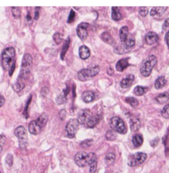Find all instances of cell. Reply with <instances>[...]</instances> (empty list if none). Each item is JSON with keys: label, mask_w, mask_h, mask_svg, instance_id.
Wrapping results in <instances>:
<instances>
[{"label": "cell", "mask_w": 169, "mask_h": 173, "mask_svg": "<svg viewBox=\"0 0 169 173\" xmlns=\"http://www.w3.org/2000/svg\"><path fill=\"white\" fill-rule=\"evenodd\" d=\"M135 44V40L134 37L131 34H129L128 37L126 39V40H125L124 43H122V45L126 49H128V50H131V48L134 46Z\"/></svg>", "instance_id": "obj_20"}, {"label": "cell", "mask_w": 169, "mask_h": 173, "mask_svg": "<svg viewBox=\"0 0 169 173\" xmlns=\"http://www.w3.org/2000/svg\"><path fill=\"white\" fill-rule=\"evenodd\" d=\"M129 58H124L119 60L116 65V68L119 72H122L129 66Z\"/></svg>", "instance_id": "obj_17"}, {"label": "cell", "mask_w": 169, "mask_h": 173, "mask_svg": "<svg viewBox=\"0 0 169 173\" xmlns=\"http://www.w3.org/2000/svg\"><path fill=\"white\" fill-rule=\"evenodd\" d=\"M109 125L114 131L119 134H124L127 132V128L124 122L118 117H114L111 118L109 122Z\"/></svg>", "instance_id": "obj_7"}, {"label": "cell", "mask_w": 169, "mask_h": 173, "mask_svg": "<svg viewBox=\"0 0 169 173\" xmlns=\"http://www.w3.org/2000/svg\"><path fill=\"white\" fill-rule=\"evenodd\" d=\"M100 120H101V116L98 115V114L92 115L91 118L89 119L87 123L86 124L85 126H87V128H93L95 126L97 125Z\"/></svg>", "instance_id": "obj_18"}, {"label": "cell", "mask_w": 169, "mask_h": 173, "mask_svg": "<svg viewBox=\"0 0 169 173\" xmlns=\"http://www.w3.org/2000/svg\"><path fill=\"white\" fill-rule=\"evenodd\" d=\"M32 65V57L31 55L29 53H26L24 56H23L21 67V71H20L18 79L16 82L25 84V81L26 80V78H28L30 73H31Z\"/></svg>", "instance_id": "obj_2"}, {"label": "cell", "mask_w": 169, "mask_h": 173, "mask_svg": "<svg viewBox=\"0 0 169 173\" xmlns=\"http://www.w3.org/2000/svg\"><path fill=\"white\" fill-rule=\"evenodd\" d=\"M120 34V39L122 44L124 43V42L126 40V39L128 38L129 35V30L126 26H124V27L120 28V34Z\"/></svg>", "instance_id": "obj_23"}, {"label": "cell", "mask_w": 169, "mask_h": 173, "mask_svg": "<svg viewBox=\"0 0 169 173\" xmlns=\"http://www.w3.org/2000/svg\"><path fill=\"white\" fill-rule=\"evenodd\" d=\"M149 13L148 8L146 7H141L140 8V14L141 17H146Z\"/></svg>", "instance_id": "obj_37"}, {"label": "cell", "mask_w": 169, "mask_h": 173, "mask_svg": "<svg viewBox=\"0 0 169 173\" xmlns=\"http://www.w3.org/2000/svg\"><path fill=\"white\" fill-rule=\"evenodd\" d=\"M157 59L156 56H155L153 55H149L141 65L140 68L141 74L145 77L149 76L153 67L157 64Z\"/></svg>", "instance_id": "obj_6"}, {"label": "cell", "mask_w": 169, "mask_h": 173, "mask_svg": "<svg viewBox=\"0 0 169 173\" xmlns=\"http://www.w3.org/2000/svg\"><path fill=\"white\" fill-rule=\"evenodd\" d=\"M39 17V12H38V10H36L35 11V20H37V19H38Z\"/></svg>", "instance_id": "obj_49"}, {"label": "cell", "mask_w": 169, "mask_h": 173, "mask_svg": "<svg viewBox=\"0 0 169 173\" xmlns=\"http://www.w3.org/2000/svg\"><path fill=\"white\" fill-rule=\"evenodd\" d=\"M56 102L58 104H62V103H64L66 102V99H65V96H59L57 100H56Z\"/></svg>", "instance_id": "obj_43"}, {"label": "cell", "mask_w": 169, "mask_h": 173, "mask_svg": "<svg viewBox=\"0 0 169 173\" xmlns=\"http://www.w3.org/2000/svg\"><path fill=\"white\" fill-rule=\"evenodd\" d=\"M162 116H163L164 119H169V104L166 105L161 111Z\"/></svg>", "instance_id": "obj_33"}, {"label": "cell", "mask_w": 169, "mask_h": 173, "mask_svg": "<svg viewBox=\"0 0 169 173\" xmlns=\"http://www.w3.org/2000/svg\"><path fill=\"white\" fill-rule=\"evenodd\" d=\"M106 138L108 140H110V141H113L116 138V135L115 131L113 130H108L106 134Z\"/></svg>", "instance_id": "obj_32"}, {"label": "cell", "mask_w": 169, "mask_h": 173, "mask_svg": "<svg viewBox=\"0 0 169 173\" xmlns=\"http://www.w3.org/2000/svg\"><path fill=\"white\" fill-rule=\"evenodd\" d=\"M79 55L81 59L85 60L90 57L91 52L90 50H89V49L87 46H85V45H82V46L79 48Z\"/></svg>", "instance_id": "obj_19"}, {"label": "cell", "mask_w": 169, "mask_h": 173, "mask_svg": "<svg viewBox=\"0 0 169 173\" xmlns=\"http://www.w3.org/2000/svg\"><path fill=\"white\" fill-rule=\"evenodd\" d=\"M130 124L131 130L133 132L137 131L141 127V122L140 119H138L135 117H131L130 119Z\"/></svg>", "instance_id": "obj_16"}, {"label": "cell", "mask_w": 169, "mask_h": 173, "mask_svg": "<svg viewBox=\"0 0 169 173\" xmlns=\"http://www.w3.org/2000/svg\"><path fill=\"white\" fill-rule=\"evenodd\" d=\"M143 142V137L141 134H136L133 136L132 138V143L135 147H140L142 145V143Z\"/></svg>", "instance_id": "obj_25"}, {"label": "cell", "mask_w": 169, "mask_h": 173, "mask_svg": "<svg viewBox=\"0 0 169 173\" xmlns=\"http://www.w3.org/2000/svg\"><path fill=\"white\" fill-rule=\"evenodd\" d=\"M158 35L154 32H149L145 36V42L148 45H153L158 41Z\"/></svg>", "instance_id": "obj_14"}, {"label": "cell", "mask_w": 169, "mask_h": 173, "mask_svg": "<svg viewBox=\"0 0 169 173\" xmlns=\"http://www.w3.org/2000/svg\"><path fill=\"white\" fill-rule=\"evenodd\" d=\"M92 115L93 114L91 111V110L83 109L79 113L77 120L80 125L85 126Z\"/></svg>", "instance_id": "obj_11"}, {"label": "cell", "mask_w": 169, "mask_h": 173, "mask_svg": "<svg viewBox=\"0 0 169 173\" xmlns=\"http://www.w3.org/2000/svg\"><path fill=\"white\" fill-rule=\"evenodd\" d=\"M92 143V140H86L81 143V146L84 148H89V147H90L91 146Z\"/></svg>", "instance_id": "obj_38"}, {"label": "cell", "mask_w": 169, "mask_h": 173, "mask_svg": "<svg viewBox=\"0 0 169 173\" xmlns=\"http://www.w3.org/2000/svg\"><path fill=\"white\" fill-rule=\"evenodd\" d=\"M166 84L167 80L165 79V78L164 76H160L155 80V86L157 89H161L162 88H163Z\"/></svg>", "instance_id": "obj_26"}, {"label": "cell", "mask_w": 169, "mask_h": 173, "mask_svg": "<svg viewBox=\"0 0 169 173\" xmlns=\"http://www.w3.org/2000/svg\"><path fill=\"white\" fill-rule=\"evenodd\" d=\"M125 102H127L128 104H130V105L133 107H135L138 105V101L134 98V97H127V98H125Z\"/></svg>", "instance_id": "obj_31"}, {"label": "cell", "mask_w": 169, "mask_h": 173, "mask_svg": "<svg viewBox=\"0 0 169 173\" xmlns=\"http://www.w3.org/2000/svg\"><path fill=\"white\" fill-rule=\"evenodd\" d=\"M95 93L91 91H85L82 94V99L85 103H90L95 99Z\"/></svg>", "instance_id": "obj_21"}, {"label": "cell", "mask_w": 169, "mask_h": 173, "mask_svg": "<svg viewBox=\"0 0 169 173\" xmlns=\"http://www.w3.org/2000/svg\"><path fill=\"white\" fill-rule=\"evenodd\" d=\"M145 92H146V88L142 87L140 86H138L137 87H135V88L134 89L135 94L138 96H143Z\"/></svg>", "instance_id": "obj_30"}, {"label": "cell", "mask_w": 169, "mask_h": 173, "mask_svg": "<svg viewBox=\"0 0 169 173\" xmlns=\"http://www.w3.org/2000/svg\"><path fill=\"white\" fill-rule=\"evenodd\" d=\"M59 117L62 120H64L66 117V112L64 109H62L60 112H59Z\"/></svg>", "instance_id": "obj_44"}, {"label": "cell", "mask_w": 169, "mask_h": 173, "mask_svg": "<svg viewBox=\"0 0 169 173\" xmlns=\"http://www.w3.org/2000/svg\"><path fill=\"white\" fill-rule=\"evenodd\" d=\"M158 138H156V139H155L154 140H153L151 142V145L152 147H155L157 145V143H158Z\"/></svg>", "instance_id": "obj_46"}, {"label": "cell", "mask_w": 169, "mask_h": 173, "mask_svg": "<svg viewBox=\"0 0 169 173\" xmlns=\"http://www.w3.org/2000/svg\"><path fill=\"white\" fill-rule=\"evenodd\" d=\"M112 19L115 21H120L122 19V14L118 7H112Z\"/></svg>", "instance_id": "obj_24"}, {"label": "cell", "mask_w": 169, "mask_h": 173, "mask_svg": "<svg viewBox=\"0 0 169 173\" xmlns=\"http://www.w3.org/2000/svg\"><path fill=\"white\" fill-rule=\"evenodd\" d=\"M48 119V116L44 113L40 116L37 119L31 121L29 125V130L30 133L34 135L38 134L47 123Z\"/></svg>", "instance_id": "obj_4"}, {"label": "cell", "mask_w": 169, "mask_h": 173, "mask_svg": "<svg viewBox=\"0 0 169 173\" xmlns=\"http://www.w3.org/2000/svg\"><path fill=\"white\" fill-rule=\"evenodd\" d=\"M79 123L77 119L69 120L65 126L66 134L70 138H74L79 128Z\"/></svg>", "instance_id": "obj_9"}, {"label": "cell", "mask_w": 169, "mask_h": 173, "mask_svg": "<svg viewBox=\"0 0 169 173\" xmlns=\"http://www.w3.org/2000/svg\"><path fill=\"white\" fill-rule=\"evenodd\" d=\"M4 103H5V98L3 97V96L0 95V107H2Z\"/></svg>", "instance_id": "obj_47"}, {"label": "cell", "mask_w": 169, "mask_h": 173, "mask_svg": "<svg viewBox=\"0 0 169 173\" xmlns=\"http://www.w3.org/2000/svg\"><path fill=\"white\" fill-rule=\"evenodd\" d=\"M53 38H54V40L55 41V42L56 44H59V43H61V42L62 41V38L61 37V35L59 34V33H56L54 36H53Z\"/></svg>", "instance_id": "obj_41"}, {"label": "cell", "mask_w": 169, "mask_h": 173, "mask_svg": "<svg viewBox=\"0 0 169 173\" xmlns=\"http://www.w3.org/2000/svg\"><path fill=\"white\" fill-rule=\"evenodd\" d=\"M15 135L19 140L21 148H25L27 144V133L24 127L20 126L15 130Z\"/></svg>", "instance_id": "obj_10"}, {"label": "cell", "mask_w": 169, "mask_h": 173, "mask_svg": "<svg viewBox=\"0 0 169 173\" xmlns=\"http://www.w3.org/2000/svg\"><path fill=\"white\" fill-rule=\"evenodd\" d=\"M89 166H90V169H89V171H90V172L91 173H95L96 171H97V161L93 163H92V164Z\"/></svg>", "instance_id": "obj_42"}, {"label": "cell", "mask_w": 169, "mask_h": 173, "mask_svg": "<svg viewBox=\"0 0 169 173\" xmlns=\"http://www.w3.org/2000/svg\"><path fill=\"white\" fill-rule=\"evenodd\" d=\"M169 27V19H167L165 20L164 24H163V30H166L167 28Z\"/></svg>", "instance_id": "obj_45"}, {"label": "cell", "mask_w": 169, "mask_h": 173, "mask_svg": "<svg viewBox=\"0 0 169 173\" xmlns=\"http://www.w3.org/2000/svg\"><path fill=\"white\" fill-rule=\"evenodd\" d=\"M75 13L74 10H73V9H71V11H70V13H69L68 19V23H71V22L74 21V19H75Z\"/></svg>", "instance_id": "obj_39"}, {"label": "cell", "mask_w": 169, "mask_h": 173, "mask_svg": "<svg viewBox=\"0 0 169 173\" xmlns=\"http://www.w3.org/2000/svg\"><path fill=\"white\" fill-rule=\"evenodd\" d=\"M70 42H71L70 38L68 37V38H67V40H65L64 45H63L62 50V52H61L60 57H61V59H62V60L64 59V57H65V54H66V52L68 51V49H69V45H70Z\"/></svg>", "instance_id": "obj_28"}, {"label": "cell", "mask_w": 169, "mask_h": 173, "mask_svg": "<svg viewBox=\"0 0 169 173\" xmlns=\"http://www.w3.org/2000/svg\"><path fill=\"white\" fill-rule=\"evenodd\" d=\"M115 159H116V156L114 153H108V154H107L105 157V162L108 165L113 164L115 161Z\"/></svg>", "instance_id": "obj_29"}, {"label": "cell", "mask_w": 169, "mask_h": 173, "mask_svg": "<svg viewBox=\"0 0 169 173\" xmlns=\"http://www.w3.org/2000/svg\"><path fill=\"white\" fill-rule=\"evenodd\" d=\"M12 13L13 17L16 19H18L21 17V10L17 7H12Z\"/></svg>", "instance_id": "obj_34"}, {"label": "cell", "mask_w": 169, "mask_h": 173, "mask_svg": "<svg viewBox=\"0 0 169 173\" xmlns=\"http://www.w3.org/2000/svg\"><path fill=\"white\" fill-rule=\"evenodd\" d=\"M6 141V138L4 136L0 135V153L2 151L3 146L5 145Z\"/></svg>", "instance_id": "obj_40"}, {"label": "cell", "mask_w": 169, "mask_h": 173, "mask_svg": "<svg viewBox=\"0 0 169 173\" xmlns=\"http://www.w3.org/2000/svg\"><path fill=\"white\" fill-rule=\"evenodd\" d=\"M16 55L14 48L9 47L3 50L2 55V64L4 70L8 71L9 76H11L15 71Z\"/></svg>", "instance_id": "obj_1"}, {"label": "cell", "mask_w": 169, "mask_h": 173, "mask_svg": "<svg viewBox=\"0 0 169 173\" xmlns=\"http://www.w3.org/2000/svg\"><path fill=\"white\" fill-rule=\"evenodd\" d=\"M100 71V67L98 65H92L87 68H83L79 71L77 76L79 80L86 81L91 78L96 76Z\"/></svg>", "instance_id": "obj_5"}, {"label": "cell", "mask_w": 169, "mask_h": 173, "mask_svg": "<svg viewBox=\"0 0 169 173\" xmlns=\"http://www.w3.org/2000/svg\"><path fill=\"white\" fill-rule=\"evenodd\" d=\"M75 161L79 166L85 167L90 166L92 163L97 161V155L94 153H86L80 151L77 153L75 156Z\"/></svg>", "instance_id": "obj_3"}, {"label": "cell", "mask_w": 169, "mask_h": 173, "mask_svg": "<svg viewBox=\"0 0 169 173\" xmlns=\"http://www.w3.org/2000/svg\"><path fill=\"white\" fill-rule=\"evenodd\" d=\"M101 38L102 40L108 44L112 45H114L116 44L114 39L112 38V36L107 32H104L101 34Z\"/></svg>", "instance_id": "obj_22"}, {"label": "cell", "mask_w": 169, "mask_h": 173, "mask_svg": "<svg viewBox=\"0 0 169 173\" xmlns=\"http://www.w3.org/2000/svg\"><path fill=\"white\" fill-rule=\"evenodd\" d=\"M167 9V7H153L151 9V11L150 12L151 16L154 18H159L163 16V15L164 13V12L166 11Z\"/></svg>", "instance_id": "obj_13"}, {"label": "cell", "mask_w": 169, "mask_h": 173, "mask_svg": "<svg viewBox=\"0 0 169 173\" xmlns=\"http://www.w3.org/2000/svg\"><path fill=\"white\" fill-rule=\"evenodd\" d=\"M31 98H32V96H30V98L29 99L28 102H26V107L24 109V111H23V116H24L26 119H27L29 117V112H28V110H29V104L31 102Z\"/></svg>", "instance_id": "obj_36"}, {"label": "cell", "mask_w": 169, "mask_h": 173, "mask_svg": "<svg viewBox=\"0 0 169 173\" xmlns=\"http://www.w3.org/2000/svg\"><path fill=\"white\" fill-rule=\"evenodd\" d=\"M134 80V76L133 74H129L128 76L122 79L120 82V86L123 88H128L133 83Z\"/></svg>", "instance_id": "obj_15"}, {"label": "cell", "mask_w": 169, "mask_h": 173, "mask_svg": "<svg viewBox=\"0 0 169 173\" xmlns=\"http://www.w3.org/2000/svg\"><path fill=\"white\" fill-rule=\"evenodd\" d=\"M168 99H169V95L167 92H164V93H161L160 94H158V95L156 97V98H155L157 102L161 104L167 102Z\"/></svg>", "instance_id": "obj_27"}, {"label": "cell", "mask_w": 169, "mask_h": 173, "mask_svg": "<svg viewBox=\"0 0 169 173\" xmlns=\"http://www.w3.org/2000/svg\"><path fill=\"white\" fill-rule=\"evenodd\" d=\"M165 40H166L167 44V45H168V49H169V30L167 32V33L166 34V36H165Z\"/></svg>", "instance_id": "obj_48"}, {"label": "cell", "mask_w": 169, "mask_h": 173, "mask_svg": "<svg viewBox=\"0 0 169 173\" xmlns=\"http://www.w3.org/2000/svg\"><path fill=\"white\" fill-rule=\"evenodd\" d=\"M147 159V154L143 152H137L130 156L128 159V165L135 166L142 164Z\"/></svg>", "instance_id": "obj_8"}, {"label": "cell", "mask_w": 169, "mask_h": 173, "mask_svg": "<svg viewBox=\"0 0 169 173\" xmlns=\"http://www.w3.org/2000/svg\"><path fill=\"white\" fill-rule=\"evenodd\" d=\"M163 143L165 146V151L167 156L169 157V134L165 137L164 140H163Z\"/></svg>", "instance_id": "obj_35"}, {"label": "cell", "mask_w": 169, "mask_h": 173, "mask_svg": "<svg viewBox=\"0 0 169 173\" xmlns=\"http://www.w3.org/2000/svg\"><path fill=\"white\" fill-rule=\"evenodd\" d=\"M89 26L90 25L87 22H82V23H80L77 26L76 32H77L78 37L81 40H85L87 38L88 36L87 29Z\"/></svg>", "instance_id": "obj_12"}]
</instances>
